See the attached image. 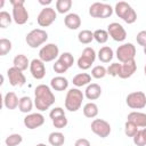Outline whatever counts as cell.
<instances>
[{"label": "cell", "instance_id": "cell-36", "mask_svg": "<svg viewBox=\"0 0 146 146\" xmlns=\"http://www.w3.org/2000/svg\"><path fill=\"white\" fill-rule=\"evenodd\" d=\"M138 127L135 124V123H132V122H130V121H127L125 122V124H124V133H125V136H128V137H133L137 132H138Z\"/></svg>", "mask_w": 146, "mask_h": 146}, {"label": "cell", "instance_id": "cell-21", "mask_svg": "<svg viewBox=\"0 0 146 146\" xmlns=\"http://www.w3.org/2000/svg\"><path fill=\"white\" fill-rule=\"evenodd\" d=\"M68 87V80L62 75H57L50 80V88L56 91H64Z\"/></svg>", "mask_w": 146, "mask_h": 146}, {"label": "cell", "instance_id": "cell-30", "mask_svg": "<svg viewBox=\"0 0 146 146\" xmlns=\"http://www.w3.org/2000/svg\"><path fill=\"white\" fill-rule=\"evenodd\" d=\"M71 7H72V0H57L56 1V10L59 14L68 13Z\"/></svg>", "mask_w": 146, "mask_h": 146}, {"label": "cell", "instance_id": "cell-42", "mask_svg": "<svg viewBox=\"0 0 146 146\" xmlns=\"http://www.w3.org/2000/svg\"><path fill=\"white\" fill-rule=\"evenodd\" d=\"M49 116H50V119H51V121H52V120H55V119H57V117L65 116V111H64L62 107H54V108L50 111Z\"/></svg>", "mask_w": 146, "mask_h": 146}, {"label": "cell", "instance_id": "cell-23", "mask_svg": "<svg viewBox=\"0 0 146 146\" xmlns=\"http://www.w3.org/2000/svg\"><path fill=\"white\" fill-rule=\"evenodd\" d=\"M30 60L29 58L24 55V54H19V55H16L14 57V60H13V64H14V67L21 70V71H25L27 70V67L30 68Z\"/></svg>", "mask_w": 146, "mask_h": 146}, {"label": "cell", "instance_id": "cell-38", "mask_svg": "<svg viewBox=\"0 0 146 146\" xmlns=\"http://www.w3.org/2000/svg\"><path fill=\"white\" fill-rule=\"evenodd\" d=\"M120 71H121V64L120 63H112L107 67V74H110L111 76H119Z\"/></svg>", "mask_w": 146, "mask_h": 146}, {"label": "cell", "instance_id": "cell-49", "mask_svg": "<svg viewBox=\"0 0 146 146\" xmlns=\"http://www.w3.org/2000/svg\"><path fill=\"white\" fill-rule=\"evenodd\" d=\"M144 74L146 75V64H145V67H144Z\"/></svg>", "mask_w": 146, "mask_h": 146}, {"label": "cell", "instance_id": "cell-31", "mask_svg": "<svg viewBox=\"0 0 146 146\" xmlns=\"http://www.w3.org/2000/svg\"><path fill=\"white\" fill-rule=\"evenodd\" d=\"M108 32L106 30H103V29H99V30H96L94 32V40H96L98 43H105L107 42L108 40Z\"/></svg>", "mask_w": 146, "mask_h": 146}, {"label": "cell", "instance_id": "cell-34", "mask_svg": "<svg viewBox=\"0 0 146 146\" xmlns=\"http://www.w3.org/2000/svg\"><path fill=\"white\" fill-rule=\"evenodd\" d=\"M13 16L9 15V13L2 10L0 11V27L1 29H6L10 25V23L13 22Z\"/></svg>", "mask_w": 146, "mask_h": 146}, {"label": "cell", "instance_id": "cell-32", "mask_svg": "<svg viewBox=\"0 0 146 146\" xmlns=\"http://www.w3.org/2000/svg\"><path fill=\"white\" fill-rule=\"evenodd\" d=\"M22 141H23V137L19 133H11L5 140V143H6L7 146H17Z\"/></svg>", "mask_w": 146, "mask_h": 146}, {"label": "cell", "instance_id": "cell-39", "mask_svg": "<svg viewBox=\"0 0 146 146\" xmlns=\"http://www.w3.org/2000/svg\"><path fill=\"white\" fill-rule=\"evenodd\" d=\"M132 140H133V144L137 146H146V138L144 137L141 129L138 130V132L132 137Z\"/></svg>", "mask_w": 146, "mask_h": 146}, {"label": "cell", "instance_id": "cell-8", "mask_svg": "<svg viewBox=\"0 0 146 146\" xmlns=\"http://www.w3.org/2000/svg\"><path fill=\"white\" fill-rule=\"evenodd\" d=\"M56 18H57L56 10L51 7H44L39 13L36 17V22L41 27H47V26H50L56 21Z\"/></svg>", "mask_w": 146, "mask_h": 146}, {"label": "cell", "instance_id": "cell-1", "mask_svg": "<svg viewBox=\"0 0 146 146\" xmlns=\"http://www.w3.org/2000/svg\"><path fill=\"white\" fill-rule=\"evenodd\" d=\"M55 95L47 84H39L34 90V105L39 111H46L55 104Z\"/></svg>", "mask_w": 146, "mask_h": 146}, {"label": "cell", "instance_id": "cell-26", "mask_svg": "<svg viewBox=\"0 0 146 146\" xmlns=\"http://www.w3.org/2000/svg\"><path fill=\"white\" fill-rule=\"evenodd\" d=\"M48 141L51 146H62L65 143V136L59 131H54L49 133Z\"/></svg>", "mask_w": 146, "mask_h": 146}, {"label": "cell", "instance_id": "cell-19", "mask_svg": "<svg viewBox=\"0 0 146 146\" xmlns=\"http://www.w3.org/2000/svg\"><path fill=\"white\" fill-rule=\"evenodd\" d=\"M102 95V87L98 83H90L84 90V97L89 100H96Z\"/></svg>", "mask_w": 146, "mask_h": 146}, {"label": "cell", "instance_id": "cell-37", "mask_svg": "<svg viewBox=\"0 0 146 146\" xmlns=\"http://www.w3.org/2000/svg\"><path fill=\"white\" fill-rule=\"evenodd\" d=\"M58 59H59L60 62H63V63H64L68 68L74 64V57H73V55H72L71 52H68V51L63 52L62 55H59Z\"/></svg>", "mask_w": 146, "mask_h": 146}, {"label": "cell", "instance_id": "cell-43", "mask_svg": "<svg viewBox=\"0 0 146 146\" xmlns=\"http://www.w3.org/2000/svg\"><path fill=\"white\" fill-rule=\"evenodd\" d=\"M136 40H137V43L139 46L146 47V30L138 32L137 33V36H136Z\"/></svg>", "mask_w": 146, "mask_h": 146}, {"label": "cell", "instance_id": "cell-2", "mask_svg": "<svg viewBox=\"0 0 146 146\" xmlns=\"http://www.w3.org/2000/svg\"><path fill=\"white\" fill-rule=\"evenodd\" d=\"M114 11L116 16L127 24H133L137 21V14L135 9L125 1H119L114 7Z\"/></svg>", "mask_w": 146, "mask_h": 146}, {"label": "cell", "instance_id": "cell-40", "mask_svg": "<svg viewBox=\"0 0 146 146\" xmlns=\"http://www.w3.org/2000/svg\"><path fill=\"white\" fill-rule=\"evenodd\" d=\"M52 68H54V71H55L56 73H58V74H63V73H65V72L68 70V67H67L63 62H60L59 59H57V60L55 62V64L52 65Z\"/></svg>", "mask_w": 146, "mask_h": 146}, {"label": "cell", "instance_id": "cell-35", "mask_svg": "<svg viewBox=\"0 0 146 146\" xmlns=\"http://www.w3.org/2000/svg\"><path fill=\"white\" fill-rule=\"evenodd\" d=\"M10 50H11V41L6 38L0 39V56L7 55Z\"/></svg>", "mask_w": 146, "mask_h": 146}, {"label": "cell", "instance_id": "cell-14", "mask_svg": "<svg viewBox=\"0 0 146 146\" xmlns=\"http://www.w3.org/2000/svg\"><path fill=\"white\" fill-rule=\"evenodd\" d=\"M7 76L9 80V83L13 87H23L26 82V78L23 73V71L16 68V67H9L7 70Z\"/></svg>", "mask_w": 146, "mask_h": 146}, {"label": "cell", "instance_id": "cell-47", "mask_svg": "<svg viewBox=\"0 0 146 146\" xmlns=\"http://www.w3.org/2000/svg\"><path fill=\"white\" fill-rule=\"evenodd\" d=\"M35 146H47L46 144H42V143H40V144H36Z\"/></svg>", "mask_w": 146, "mask_h": 146}, {"label": "cell", "instance_id": "cell-50", "mask_svg": "<svg viewBox=\"0 0 146 146\" xmlns=\"http://www.w3.org/2000/svg\"><path fill=\"white\" fill-rule=\"evenodd\" d=\"M144 54L146 55V47H144Z\"/></svg>", "mask_w": 146, "mask_h": 146}, {"label": "cell", "instance_id": "cell-11", "mask_svg": "<svg viewBox=\"0 0 146 146\" xmlns=\"http://www.w3.org/2000/svg\"><path fill=\"white\" fill-rule=\"evenodd\" d=\"M96 59V51L91 47H86L78 59V67L81 70H88L91 67Z\"/></svg>", "mask_w": 146, "mask_h": 146}, {"label": "cell", "instance_id": "cell-17", "mask_svg": "<svg viewBox=\"0 0 146 146\" xmlns=\"http://www.w3.org/2000/svg\"><path fill=\"white\" fill-rule=\"evenodd\" d=\"M137 70V64L135 59H131L125 63H121V71L119 74V78L121 79H128L133 75V73Z\"/></svg>", "mask_w": 146, "mask_h": 146}, {"label": "cell", "instance_id": "cell-16", "mask_svg": "<svg viewBox=\"0 0 146 146\" xmlns=\"http://www.w3.org/2000/svg\"><path fill=\"white\" fill-rule=\"evenodd\" d=\"M30 72L32 76L36 80H41L46 75V66L44 63L40 58H34L30 63Z\"/></svg>", "mask_w": 146, "mask_h": 146}, {"label": "cell", "instance_id": "cell-4", "mask_svg": "<svg viewBox=\"0 0 146 146\" xmlns=\"http://www.w3.org/2000/svg\"><path fill=\"white\" fill-rule=\"evenodd\" d=\"M13 6V19L18 25H24L29 21V11L24 6V0H10Z\"/></svg>", "mask_w": 146, "mask_h": 146}, {"label": "cell", "instance_id": "cell-27", "mask_svg": "<svg viewBox=\"0 0 146 146\" xmlns=\"http://www.w3.org/2000/svg\"><path fill=\"white\" fill-rule=\"evenodd\" d=\"M18 108L22 113H29L32 111L33 108V102L32 99L29 97V96H23L19 98V105H18Z\"/></svg>", "mask_w": 146, "mask_h": 146}, {"label": "cell", "instance_id": "cell-25", "mask_svg": "<svg viewBox=\"0 0 146 146\" xmlns=\"http://www.w3.org/2000/svg\"><path fill=\"white\" fill-rule=\"evenodd\" d=\"M72 82L78 88L79 87H83V86H88L91 82V75L88 74V73H79L73 78Z\"/></svg>", "mask_w": 146, "mask_h": 146}, {"label": "cell", "instance_id": "cell-24", "mask_svg": "<svg viewBox=\"0 0 146 146\" xmlns=\"http://www.w3.org/2000/svg\"><path fill=\"white\" fill-rule=\"evenodd\" d=\"M113 55H114V52H113L112 48L108 46H104L98 51V59L102 63H110L113 59Z\"/></svg>", "mask_w": 146, "mask_h": 146}, {"label": "cell", "instance_id": "cell-46", "mask_svg": "<svg viewBox=\"0 0 146 146\" xmlns=\"http://www.w3.org/2000/svg\"><path fill=\"white\" fill-rule=\"evenodd\" d=\"M141 132H143V135H144V137L146 138V128H143V129H141Z\"/></svg>", "mask_w": 146, "mask_h": 146}, {"label": "cell", "instance_id": "cell-12", "mask_svg": "<svg viewBox=\"0 0 146 146\" xmlns=\"http://www.w3.org/2000/svg\"><path fill=\"white\" fill-rule=\"evenodd\" d=\"M91 131L100 138H106L111 133V124L103 119H95L90 124Z\"/></svg>", "mask_w": 146, "mask_h": 146}, {"label": "cell", "instance_id": "cell-7", "mask_svg": "<svg viewBox=\"0 0 146 146\" xmlns=\"http://www.w3.org/2000/svg\"><path fill=\"white\" fill-rule=\"evenodd\" d=\"M125 103L132 110H141L146 106V94L143 91L130 92L125 98Z\"/></svg>", "mask_w": 146, "mask_h": 146}, {"label": "cell", "instance_id": "cell-33", "mask_svg": "<svg viewBox=\"0 0 146 146\" xmlns=\"http://www.w3.org/2000/svg\"><path fill=\"white\" fill-rule=\"evenodd\" d=\"M107 74V68L103 65H97L91 70V76L95 79H103Z\"/></svg>", "mask_w": 146, "mask_h": 146}, {"label": "cell", "instance_id": "cell-20", "mask_svg": "<svg viewBox=\"0 0 146 146\" xmlns=\"http://www.w3.org/2000/svg\"><path fill=\"white\" fill-rule=\"evenodd\" d=\"M64 24L70 30H78L81 26V18L75 13H70L64 18Z\"/></svg>", "mask_w": 146, "mask_h": 146}, {"label": "cell", "instance_id": "cell-44", "mask_svg": "<svg viewBox=\"0 0 146 146\" xmlns=\"http://www.w3.org/2000/svg\"><path fill=\"white\" fill-rule=\"evenodd\" d=\"M74 146H91L90 145V141L86 138H79L75 143H74Z\"/></svg>", "mask_w": 146, "mask_h": 146}, {"label": "cell", "instance_id": "cell-28", "mask_svg": "<svg viewBox=\"0 0 146 146\" xmlns=\"http://www.w3.org/2000/svg\"><path fill=\"white\" fill-rule=\"evenodd\" d=\"M82 111H83V115L86 117H89V119H94L98 115V106H97V104H95L92 102L87 103L83 106Z\"/></svg>", "mask_w": 146, "mask_h": 146}, {"label": "cell", "instance_id": "cell-5", "mask_svg": "<svg viewBox=\"0 0 146 146\" xmlns=\"http://www.w3.org/2000/svg\"><path fill=\"white\" fill-rule=\"evenodd\" d=\"M47 40H48V33L42 29H34V30L30 31L25 36V41H26L27 46H30L31 48L40 47Z\"/></svg>", "mask_w": 146, "mask_h": 146}, {"label": "cell", "instance_id": "cell-6", "mask_svg": "<svg viewBox=\"0 0 146 146\" xmlns=\"http://www.w3.org/2000/svg\"><path fill=\"white\" fill-rule=\"evenodd\" d=\"M113 8L108 3L94 2L89 7V15L94 18H107L113 14Z\"/></svg>", "mask_w": 146, "mask_h": 146}, {"label": "cell", "instance_id": "cell-18", "mask_svg": "<svg viewBox=\"0 0 146 146\" xmlns=\"http://www.w3.org/2000/svg\"><path fill=\"white\" fill-rule=\"evenodd\" d=\"M127 121H130L132 123H135L138 128H146V114L143 112H130L127 116Z\"/></svg>", "mask_w": 146, "mask_h": 146}, {"label": "cell", "instance_id": "cell-9", "mask_svg": "<svg viewBox=\"0 0 146 146\" xmlns=\"http://www.w3.org/2000/svg\"><path fill=\"white\" fill-rule=\"evenodd\" d=\"M135 56H136V47L130 42L123 43L119 46L116 49V57L120 63H125L131 59H135Z\"/></svg>", "mask_w": 146, "mask_h": 146}, {"label": "cell", "instance_id": "cell-41", "mask_svg": "<svg viewBox=\"0 0 146 146\" xmlns=\"http://www.w3.org/2000/svg\"><path fill=\"white\" fill-rule=\"evenodd\" d=\"M67 123H68V121H67V119H66V115L52 120V124H54V127L57 128V129H63V128H65V127L67 125Z\"/></svg>", "mask_w": 146, "mask_h": 146}, {"label": "cell", "instance_id": "cell-15", "mask_svg": "<svg viewBox=\"0 0 146 146\" xmlns=\"http://www.w3.org/2000/svg\"><path fill=\"white\" fill-rule=\"evenodd\" d=\"M23 122L27 129L33 130L41 127L44 123V116L41 113H30L24 117Z\"/></svg>", "mask_w": 146, "mask_h": 146}, {"label": "cell", "instance_id": "cell-45", "mask_svg": "<svg viewBox=\"0 0 146 146\" xmlns=\"http://www.w3.org/2000/svg\"><path fill=\"white\" fill-rule=\"evenodd\" d=\"M39 3H40V5H42V6H47V5H50V3H51V0H47V1L39 0Z\"/></svg>", "mask_w": 146, "mask_h": 146}, {"label": "cell", "instance_id": "cell-13", "mask_svg": "<svg viewBox=\"0 0 146 146\" xmlns=\"http://www.w3.org/2000/svg\"><path fill=\"white\" fill-rule=\"evenodd\" d=\"M107 32H108V35L114 41H117V42H122L127 38V31H125V29L120 23H116V22H113V23H110L108 24Z\"/></svg>", "mask_w": 146, "mask_h": 146}, {"label": "cell", "instance_id": "cell-3", "mask_svg": "<svg viewBox=\"0 0 146 146\" xmlns=\"http://www.w3.org/2000/svg\"><path fill=\"white\" fill-rule=\"evenodd\" d=\"M84 98V94L78 89V88H72L66 92L65 97V108L70 112H76L80 110L82 105V100Z\"/></svg>", "mask_w": 146, "mask_h": 146}, {"label": "cell", "instance_id": "cell-10", "mask_svg": "<svg viewBox=\"0 0 146 146\" xmlns=\"http://www.w3.org/2000/svg\"><path fill=\"white\" fill-rule=\"evenodd\" d=\"M59 56V48L56 43H47L39 50V58L43 63L52 62Z\"/></svg>", "mask_w": 146, "mask_h": 146}, {"label": "cell", "instance_id": "cell-48", "mask_svg": "<svg viewBox=\"0 0 146 146\" xmlns=\"http://www.w3.org/2000/svg\"><path fill=\"white\" fill-rule=\"evenodd\" d=\"M3 3H5V1H3V0H1V2H0V7H2V6H3Z\"/></svg>", "mask_w": 146, "mask_h": 146}, {"label": "cell", "instance_id": "cell-22", "mask_svg": "<svg viewBox=\"0 0 146 146\" xmlns=\"http://www.w3.org/2000/svg\"><path fill=\"white\" fill-rule=\"evenodd\" d=\"M3 105L8 110H15L19 105V98L17 97V95L15 92L9 91L3 97Z\"/></svg>", "mask_w": 146, "mask_h": 146}, {"label": "cell", "instance_id": "cell-29", "mask_svg": "<svg viewBox=\"0 0 146 146\" xmlns=\"http://www.w3.org/2000/svg\"><path fill=\"white\" fill-rule=\"evenodd\" d=\"M78 40L82 44H88L94 40V32L90 30H82L78 34Z\"/></svg>", "mask_w": 146, "mask_h": 146}]
</instances>
